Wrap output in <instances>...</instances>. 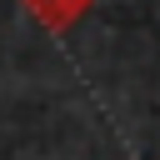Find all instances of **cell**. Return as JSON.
<instances>
[{"label": "cell", "mask_w": 160, "mask_h": 160, "mask_svg": "<svg viewBox=\"0 0 160 160\" xmlns=\"http://www.w3.org/2000/svg\"><path fill=\"white\" fill-rule=\"evenodd\" d=\"M25 5H30V15H35L45 30H55V35H60V30L80 25V20L90 15V5H95V0H25Z\"/></svg>", "instance_id": "cell-1"}]
</instances>
